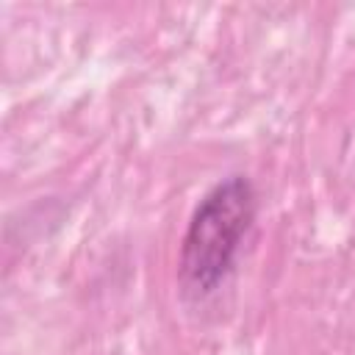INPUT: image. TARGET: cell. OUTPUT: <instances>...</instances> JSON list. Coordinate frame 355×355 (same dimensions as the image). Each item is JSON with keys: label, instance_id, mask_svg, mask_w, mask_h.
I'll return each mask as SVG.
<instances>
[{"label": "cell", "instance_id": "obj_1", "mask_svg": "<svg viewBox=\"0 0 355 355\" xmlns=\"http://www.w3.org/2000/svg\"><path fill=\"white\" fill-rule=\"evenodd\" d=\"M258 216V189L250 175L216 180L194 205L178 250V288L183 300H208L236 269Z\"/></svg>", "mask_w": 355, "mask_h": 355}]
</instances>
